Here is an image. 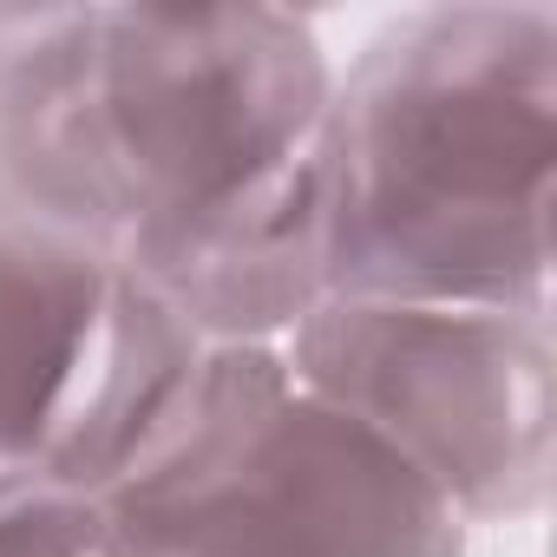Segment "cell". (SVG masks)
<instances>
[{"label": "cell", "mask_w": 557, "mask_h": 557, "mask_svg": "<svg viewBox=\"0 0 557 557\" xmlns=\"http://www.w3.org/2000/svg\"><path fill=\"white\" fill-rule=\"evenodd\" d=\"M203 348L106 256L0 216V492L106 498L177 420Z\"/></svg>", "instance_id": "5"}, {"label": "cell", "mask_w": 557, "mask_h": 557, "mask_svg": "<svg viewBox=\"0 0 557 557\" xmlns=\"http://www.w3.org/2000/svg\"><path fill=\"white\" fill-rule=\"evenodd\" d=\"M99 505L125 557H466V518L269 342H210L177 420Z\"/></svg>", "instance_id": "3"}, {"label": "cell", "mask_w": 557, "mask_h": 557, "mask_svg": "<svg viewBox=\"0 0 557 557\" xmlns=\"http://www.w3.org/2000/svg\"><path fill=\"white\" fill-rule=\"evenodd\" d=\"M550 119L544 8H426L381 27L322 125L329 296L550 315Z\"/></svg>", "instance_id": "2"}, {"label": "cell", "mask_w": 557, "mask_h": 557, "mask_svg": "<svg viewBox=\"0 0 557 557\" xmlns=\"http://www.w3.org/2000/svg\"><path fill=\"white\" fill-rule=\"evenodd\" d=\"M0 557H125L86 492H0Z\"/></svg>", "instance_id": "6"}, {"label": "cell", "mask_w": 557, "mask_h": 557, "mask_svg": "<svg viewBox=\"0 0 557 557\" xmlns=\"http://www.w3.org/2000/svg\"><path fill=\"white\" fill-rule=\"evenodd\" d=\"M289 374L407 459L459 518H524L550 492V315L322 296L283 348Z\"/></svg>", "instance_id": "4"}, {"label": "cell", "mask_w": 557, "mask_h": 557, "mask_svg": "<svg viewBox=\"0 0 557 557\" xmlns=\"http://www.w3.org/2000/svg\"><path fill=\"white\" fill-rule=\"evenodd\" d=\"M329 53L283 8L0 14V216L53 230L203 342L322 296Z\"/></svg>", "instance_id": "1"}]
</instances>
